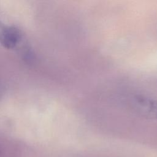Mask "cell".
<instances>
[{"mask_svg": "<svg viewBox=\"0 0 157 157\" xmlns=\"http://www.w3.org/2000/svg\"><path fill=\"white\" fill-rule=\"evenodd\" d=\"M21 31L13 26L5 25L0 21V44L7 49L15 48L21 39Z\"/></svg>", "mask_w": 157, "mask_h": 157, "instance_id": "6da1fadb", "label": "cell"}]
</instances>
